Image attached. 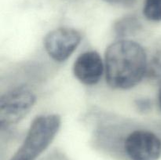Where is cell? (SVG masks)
I'll list each match as a JSON object with an SVG mask.
<instances>
[{"mask_svg":"<svg viewBox=\"0 0 161 160\" xmlns=\"http://www.w3.org/2000/svg\"><path fill=\"white\" fill-rule=\"evenodd\" d=\"M148 64L147 54L142 45L130 39H119L105 50L106 83L115 89H132L147 75Z\"/></svg>","mask_w":161,"mask_h":160,"instance_id":"6da1fadb","label":"cell"},{"mask_svg":"<svg viewBox=\"0 0 161 160\" xmlns=\"http://www.w3.org/2000/svg\"><path fill=\"white\" fill-rule=\"evenodd\" d=\"M61 119L57 114L41 115L31 122L23 143L10 160H36L58 134Z\"/></svg>","mask_w":161,"mask_h":160,"instance_id":"7a4b0ae2","label":"cell"},{"mask_svg":"<svg viewBox=\"0 0 161 160\" xmlns=\"http://www.w3.org/2000/svg\"><path fill=\"white\" fill-rule=\"evenodd\" d=\"M36 102V93L26 86H17L3 93L0 98L2 130L9 128L25 119Z\"/></svg>","mask_w":161,"mask_h":160,"instance_id":"3957f363","label":"cell"},{"mask_svg":"<svg viewBox=\"0 0 161 160\" xmlns=\"http://www.w3.org/2000/svg\"><path fill=\"white\" fill-rule=\"evenodd\" d=\"M124 151L130 160H159L161 139L149 130H134L124 139Z\"/></svg>","mask_w":161,"mask_h":160,"instance_id":"277c9868","label":"cell"},{"mask_svg":"<svg viewBox=\"0 0 161 160\" xmlns=\"http://www.w3.org/2000/svg\"><path fill=\"white\" fill-rule=\"evenodd\" d=\"M81 40L80 31L62 27L49 31L44 38L43 45L52 60L56 62H64L76 50Z\"/></svg>","mask_w":161,"mask_h":160,"instance_id":"5b68a950","label":"cell"},{"mask_svg":"<svg viewBox=\"0 0 161 160\" xmlns=\"http://www.w3.org/2000/svg\"><path fill=\"white\" fill-rule=\"evenodd\" d=\"M73 74L82 84L92 86L97 84L105 72V61L94 50L86 51L77 56L72 67Z\"/></svg>","mask_w":161,"mask_h":160,"instance_id":"8992f818","label":"cell"},{"mask_svg":"<svg viewBox=\"0 0 161 160\" xmlns=\"http://www.w3.org/2000/svg\"><path fill=\"white\" fill-rule=\"evenodd\" d=\"M142 13L148 20L161 21V0H144Z\"/></svg>","mask_w":161,"mask_h":160,"instance_id":"52a82bcc","label":"cell"},{"mask_svg":"<svg viewBox=\"0 0 161 160\" xmlns=\"http://www.w3.org/2000/svg\"><path fill=\"white\" fill-rule=\"evenodd\" d=\"M146 75L153 83L161 84V50L157 52L149 61Z\"/></svg>","mask_w":161,"mask_h":160,"instance_id":"ba28073f","label":"cell"},{"mask_svg":"<svg viewBox=\"0 0 161 160\" xmlns=\"http://www.w3.org/2000/svg\"><path fill=\"white\" fill-rule=\"evenodd\" d=\"M135 106H136L138 111H141V112H147L151 109L152 107V101L149 99L145 98H138L135 101Z\"/></svg>","mask_w":161,"mask_h":160,"instance_id":"9c48e42d","label":"cell"},{"mask_svg":"<svg viewBox=\"0 0 161 160\" xmlns=\"http://www.w3.org/2000/svg\"><path fill=\"white\" fill-rule=\"evenodd\" d=\"M158 104H159V106H160V108L161 110V88L159 91V93H158Z\"/></svg>","mask_w":161,"mask_h":160,"instance_id":"30bf717a","label":"cell"}]
</instances>
